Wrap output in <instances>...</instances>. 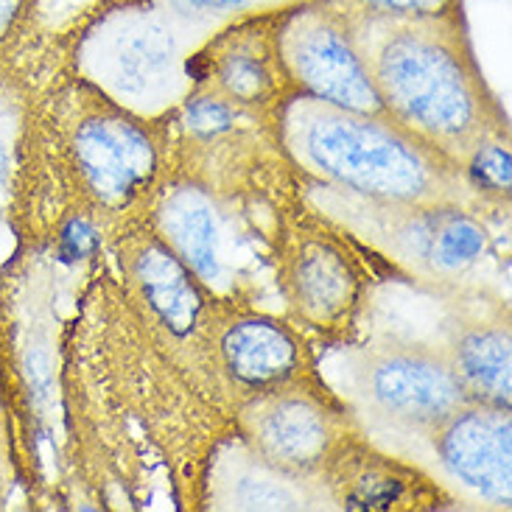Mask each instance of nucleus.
Returning <instances> with one entry per match:
<instances>
[{
  "label": "nucleus",
  "mask_w": 512,
  "mask_h": 512,
  "mask_svg": "<svg viewBox=\"0 0 512 512\" xmlns=\"http://www.w3.org/2000/svg\"><path fill=\"white\" fill-rule=\"evenodd\" d=\"M445 356L468 401L510 409L512 336L501 314H462L448 328Z\"/></svg>",
  "instance_id": "16"
},
{
  "label": "nucleus",
  "mask_w": 512,
  "mask_h": 512,
  "mask_svg": "<svg viewBox=\"0 0 512 512\" xmlns=\"http://www.w3.org/2000/svg\"><path fill=\"white\" fill-rule=\"evenodd\" d=\"M350 392L373 423L420 437L468 403L443 347L412 339H381L359 350L350 364Z\"/></svg>",
  "instance_id": "5"
},
{
  "label": "nucleus",
  "mask_w": 512,
  "mask_h": 512,
  "mask_svg": "<svg viewBox=\"0 0 512 512\" xmlns=\"http://www.w3.org/2000/svg\"><path fill=\"white\" fill-rule=\"evenodd\" d=\"M121 269L135 300L146 305L168 333H194L205 314V286L168 250L157 233L132 236L121 250Z\"/></svg>",
  "instance_id": "15"
},
{
  "label": "nucleus",
  "mask_w": 512,
  "mask_h": 512,
  "mask_svg": "<svg viewBox=\"0 0 512 512\" xmlns=\"http://www.w3.org/2000/svg\"><path fill=\"white\" fill-rule=\"evenodd\" d=\"M275 132L280 149L308 180L336 191L387 202L485 205L459 163L387 112L286 93L275 107Z\"/></svg>",
  "instance_id": "2"
},
{
  "label": "nucleus",
  "mask_w": 512,
  "mask_h": 512,
  "mask_svg": "<svg viewBox=\"0 0 512 512\" xmlns=\"http://www.w3.org/2000/svg\"><path fill=\"white\" fill-rule=\"evenodd\" d=\"M205 40L149 0L126 3L84 31L76 65L96 93L157 121L194 90L196 51Z\"/></svg>",
  "instance_id": "4"
},
{
  "label": "nucleus",
  "mask_w": 512,
  "mask_h": 512,
  "mask_svg": "<svg viewBox=\"0 0 512 512\" xmlns=\"http://www.w3.org/2000/svg\"><path fill=\"white\" fill-rule=\"evenodd\" d=\"M216 364L236 387L247 392L308 384L311 361L300 333L283 319L255 311H236L213 328Z\"/></svg>",
  "instance_id": "12"
},
{
  "label": "nucleus",
  "mask_w": 512,
  "mask_h": 512,
  "mask_svg": "<svg viewBox=\"0 0 512 512\" xmlns=\"http://www.w3.org/2000/svg\"><path fill=\"white\" fill-rule=\"evenodd\" d=\"M359 17V14H356ZM359 42L381 110L465 163L507 115L487 87L462 12L420 20H364Z\"/></svg>",
  "instance_id": "1"
},
{
  "label": "nucleus",
  "mask_w": 512,
  "mask_h": 512,
  "mask_svg": "<svg viewBox=\"0 0 512 512\" xmlns=\"http://www.w3.org/2000/svg\"><path fill=\"white\" fill-rule=\"evenodd\" d=\"M277 51L289 93L384 112L361 54L359 17L345 0H300L289 6L277 26Z\"/></svg>",
  "instance_id": "6"
},
{
  "label": "nucleus",
  "mask_w": 512,
  "mask_h": 512,
  "mask_svg": "<svg viewBox=\"0 0 512 512\" xmlns=\"http://www.w3.org/2000/svg\"><path fill=\"white\" fill-rule=\"evenodd\" d=\"M154 233L174 252L205 291L224 294L233 283V263L227 252L224 216L210 185L174 180L157 196Z\"/></svg>",
  "instance_id": "13"
},
{
  "label": "nucleus",
  "mask_w": 512,
  "mask_h": 512,
  "mask_svg": "<svg viewBox=\"0 0 512 512\" xmlns=\"http://www.w3.org/2000/svg\"><path fill=\"white\" fill-rule=\"evenodd\" d=\"M277 283L291 314L322 333L347 328L364 297L359 261L342 238L322 227H297L289 233L280 250Z\"/></svg>",
  "instance_id": "9"
},
{
  "label": "nucleus",
  "mask_w": 512,
  "mask_h": 512,
  "mask_svg": "<svg viewBox=\"0 0 512 512\" xmlns=\"http://www.w3.org/2000/svg\"><path fill=\"white\" fill-rule=\"evenodd\" d=\"M96 93V90H93ZM68 160L76 182L98 208L121 210L138 202L163 171V140L149 118L96 93L70 121Z\"/></svg>",
  "instance_id": "7"
},
{
  "label": "nucleus",
  "mask_w": 512,
  "mask_h": 512,
  "mask_svg": "<svg viewBox=\"0 0 512 512\" xmlns=\"http://www.w3.org/2000/svg\"><path fill=\"white\" fill-rule=\"evenodd\" d=\"M34 9V0H0V45L12 37Z\"/></svg>",
  "instance_id": "20"
},
{
  "label": "nucleus",
  "mask_w": 512,
  "mask_h": 512,
  "mask_svg": "<svg viewBox=\"0 0 512 512\" xmlns=\"http://www.w3.org/2000/svg\"><path fill=\"white\" fill-rule=\"evenodd\" d=\"M238 437L283 471L317 476L342 437V417L308 384H283L244 401Z\"/></svg>",
  "instance_id": "8"
},
{
  "label": "nucleus",
  "mask_w": 512,
  "mask_h": 512,
  "mask_svg": "<svg viewBox=\"0 0 512 512\" xmlns=\"http://www.w3.org/2000/svg\"><path fill=\"white\" fill-rule=\"evenodd\" d=\"M160 12L174 17L182 26L194 28L196 34L210 37L213 31L247 20V17H258V14L280 12L289 9L300 0H149Z\"/></svg>",
  "instance_id": "17"
},
{
  "label": "nucleus",
  "mask_w": 512,
  "mask_h": 512,
  "mask_svg": "<svg viewBox=\"0 0 512 512\" xmlns=\"http://www.w3.org/2000/svg\"><path fill=\"white\" fill-rule=\"evenodd\" d=\"M364 20H420L462 12V0H345Z\"/></svg>",
  "instance_id": "18"
},
{
  "label": "nucleus",
  "mask_w": 512,
  "mask_h": 512,
  "mask_svg": "<svg viewBox=\"0 0 512 512\" xmlns=\"http://www.w3.org/2000/svg\"><path fill=\"white\" fill-rule=\"evenodd\" d=\"M213 510H328L333 499L314 476L283 471L258 457L241 437L224 443L210 462Z\"/></svg>",
  "instance_id": "14"
},
{
  "label": "nucleus",
  "mask_w": 512,
  "mask_h": 512,
  "mask_svg": "<svg viewBox=\"0 0 512 512\" xmlns=\"http://www.w3.org/2000/svg\"><path fill=\"white\" fill-rule=\"evenodd\" d=\"M286 9L247 17L213 31L196 51V82L252 112L277 107L289 82L277 51V26Z\"/></svg>",
  "instance_id": "11"
},
{
  "label": "nucleus",
  "mask_w": 512,
  "mask_h": 512,
  "mask_svg": "<svg viewBox=\"0 0 512 512\" xmlns=\"http://www.w3.org/2000/svg\"><path fill=\"white\" fill-rule=\"evenodd\" d=\"M14 177V112L0 101V210L12 196Z\"/></svg>",
  "instance_id": "19"
},
{
  "label": "nucleus",
  "mask_w": 512,
  "mask_h": 512,
  "mask_svg": "<svg viewBox=\"0 0 512 512\" xmlns=\"http://www.w3.org/2000/svg\"><path fill=\"white\" fill-rule=\"evenodd\" d=\"M443 476L490 507L512 501V417L504 406L468 401L426 434Z\"/></svg>",
  "instance_id": "10"
},
{
  "label": "nucleus",
  "mask_w": 512,
  "mask_h": 512,
  "mask_svg": "<svg viewBox=\"0 0 512 512\" xmlns=\"http://www.w3.org/2000/svg\"><path fill=\"white\" fill-rule=\"evenodd\" d=\"M305 202L339 236H350L426 289H457L490 250L482 210L454 202L364 199L311 180Z\"/></svg>",
  "instance_id": "3"
}]
</instances>
